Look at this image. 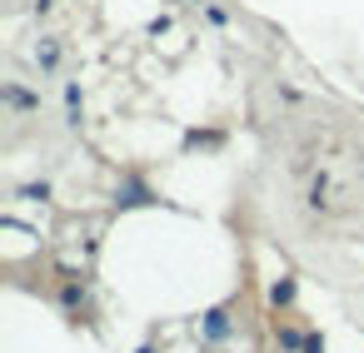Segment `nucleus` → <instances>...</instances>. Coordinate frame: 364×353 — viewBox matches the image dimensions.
<instances>
[{"instance_id": "f257e3e1", "label": "nucleus", "mask_w": 364, "mask_h": 353, "mask_svg": "<svg viewBox=\"0 0 364 353\" xmlns=\"http://www.w3.org/2000/svg\"><path fill=\"white\" fill-rule=\"evenodd\" d=\"M35 65H40V75H50V70L60 65V40H56V35H45V40L35 45Z\"/></svg>"}, {"instance_id": "39448f33", "label": "nucleus", "mask_w": 364, "mask_h": 353, "mask_svg": "<svg viewBox=\"0 0 364 353\" xmlns=\"http://www.w3.org/2000/svg\"><path fill=\"white\" fill-rule=\"evenodd\" d=\"M65 105H70V125H80V90L65 85Z\"/></svg>"}, {"instance_id": "20e7f679", "label": "nucleus", "mask_w": 364, "mask_h": 353, "mask_svg": "<svg viewBox=\"0 0 364 353\" xmlns=\"http://www.w3.org/2000/svg\"><path fill=\"white\" fill-rule=\"evenodd\" d=\"M270 299H275V304H290V299H294V284H290V279H280V284L270 288Z\"/></svg>"}, {"instance_id": "7ed1b4c3", "label": "nucleus", "mask_w": 364, "mask_h": 353, "mask_svg": "<svg viewBox=\"0 0 364 353\" xmlns=\"http://www.w3.org/2000/svg\"><path fill=\"white\" fill-rule=\"evenodd\" d=\"M225 328H230V314H225V309H215V314H210V324H204V333H210V338H220Z\"/></svg>"}, {"instance_id": "423d86ee", "label": "nucleus", "mask_w": 364, "mask_h": 353, "mask_svg": "<svg viewBox=\"0 0 364 353\" xmlns=\"http://www.w3.org/2000/svg\"><path fill=\"white\" fill-rule=\"evenodd\" d=\"M280 343H285V348H304V338H299L294 328H280Z\"/></svg>"}, {"instance_id": "f03ea898", "label": "nucleus", "mask_w": 364, "mask_h": 353, "mask_svg": "<svg viewBox=\"0 0 364 353\" xmlns=\"http://www.w3.org/2000/svg\"><path fill=\"white\" fill-rule=\"evenodd\" d=\"M0 95H6V105H11V109H20V114H30V109H40V100H35L30 90H20L15 80H11L6 90H0Z\"/></svg>"}, {"instance_id": "0eeeda50", "label": "nucleus", "mask_w": 364, "mask_h": 353, "mask_svg": "<svg viewBox=\"0 0 364 353\" xmlns=\"http://www.w3.org/2000/svg\"><path fill=\"white\" fill-rule=\"evenodd\" d=\"M35 11L45 15V11H56V0H35Z\"/></svg>"}]
</instances>
